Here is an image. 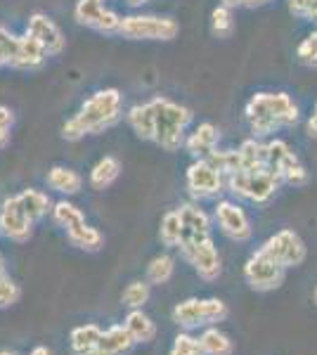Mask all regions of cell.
I'll list each match as a JSON object with an SVG mask.
<instances>
[{
	"mask_svg": "<svg viewBox=\"0 0 317 355\" xmlns=\"http://www.w3.org/2000/svg\"><path fill=\"white\" fill-rule=\"evenodd\" d=\"M123 119V95L117 88L97 90L78 107V112L62 125L67 142H78L85 135H100Z\"/></svg>",
	"mask_w": 317,
	"mask_h": 355,
	"instance_id": "cell-1",
	"label": "cell"
},
{
	"mask_svg": "<svg viewBox=\"0 0 317 355\" xmlns=\"http://www.w3.org/2000/svg\"><path fill=\"white\" fill-rule=\"evenodd\" d=\"M244 116L253 137H273L284 128H293L301 119L298 105L289 93L282 90H263L249 97Z\"/></svg>",
	"mask_w": 317,
	"mask_h": 355,
	"instance_id": "cell-2",
	"label": "cell"
},
{
	"mask_svg": "<svg viewBox=\"0 0 317 355\" xmlns=\"http://www.w3.org/2000/svg\"><path fill=\"white\" fill-rule=\"evenodd\" d=\"M152 102H154V112H157L154 142L164 152H178L180 147H185L187 130L194 121L192 112L187 107H182L180 102H173L164 95L152 97Z\"/></svg>",
	"mask_w": 317,
	"mask_h": 355,
	"instance_id": "cell-3",
	"label": "cell"
},
{
	"mask_svg": "<svg viewBox=\"0 0 317 355\" xmlns=\"http://www.w3.org/2000/svg\"><path fill=\"white\" fill-rule=\"evenodd\" d=\"M230 308L223 299H199V296H189V299L175 303L171 311V320L185 331H201L206 327H216L228 320Z\"/></svg>",
	"mask_w": 317,
	"mask_h": 355,
	"instance_id": "cell-4",
	"label": "cell"
},
{
	"mask_svg": "<svg viewBox=\"0 0 317 355\" xmlns=\"http://www.w3.org/2000/svg\"><path fill=\"white\" fill-rule=\"evenodd\" d=\"M280 185L282 180L268 166L265 168H239L237 173L228 175V192L234 194L241 202L256 206H265L268 202H273Z\"/></svg>",
	"mask_w": 317,
	"mask_h": 355,
	"instance_id": "cell-5",
	"label": "cell"
},
{
	"mask_svg": "<svg viewBox=\"0 0 317 355\" xmlns=\"http://www.w3.org/2000/svg\"><path fill=\"white\" fill-rule=\"evenodd\" d=\"M265 150H268V168L280 178L284 185L289 187H305L310 180L308 168L298 159V154L293 152V147L282 137H270L265 142Z\"/></svg>",
	"mask_w": 317,
	"mask_h": 355,
	"instance_id": "cell-6",
	"label": "cell"
},
{
	"mask_svg": "<svg viewBox=\"0 0 317 355\" xmlns=\"http://www.w3.org/2000/svg\"><path fill=\"white\" fill-rule=\"evenodd\" d=\"M180 33V24L173 17L128 15L121 19L119 36L128 41H173Z\"/></svg>",
	"mask_w": 317,
	"mask_h": 355,
	"instance_id": "cell-7",
	"label": "cell"
},
{
	"mask_svg": "<svg viewBox=\"0 0 317 355\" xmlns=\"http://www.w3.org/2000/svg\"><path fill=\"white\" fill-rule=\"evenodd\" d=\"M185 187L194 202H209L228 190V178L209 159H194L185 171Z\"/></svg>",
	"mask_w": 317,
	"mask_h": 355,
	"instance_id": "cell-8",
	"label": "cell"
},
{
	"mask_svg": "<svg viewBox=\"0 0 317 355\" xmlns=\"http://www.w3.org/2000/svg\"><path fill=\"white\" fill-rule=\"evenodd\" d=\"M258 249L286 270L303 266L305 259H308V246L301 239V234L296 230H289V227H282L275 234H270Z\"/></svg>",
	"mask_w": 317,
	"mask_h": 355,
	"instance_id": "cell-9",
	"label": "cell"
},
{
	"mask_svg": "<svg viewBox=\"0 0 317 355\" xmlns=\"http://www.w3.org/2000/svg\"><path fill=\"white\" fill-rule=\"evenodd\" d=\"M213 223L230 242L246 244L253 237V225L244 206L234 199H218L213 206Z\"/></svg>",
	"mask_w": 317,
	"mask_h": 355,
	"instance_id": "cell-10",
	"label": "cell"
},
{
	"mask_svg": "<svg viewBox=\"0 0 317 355\" xmlns=\"http://www.w3.org/2000/svg\"><path fill=\"white\" fill-rule=\"evenodd\" d=\"M286 279V268H282L280 263H275L270 256H265L261 249H256L244 263V282L249 284V289L258 291V294H268L284 284Z\"/></svg>",
	"mask_w": 317,
	"mask_h": 355,
	"instance_id": "cell-11",
	"label": "cell"
},
{
	"mask_svg": "<svg viewBox=\"0 0 317 355\" xmlns=\"http://www.w3.org/2000/svg\"><path fill=\"white\" fill-rule=\"evenodd\" d=\"M178 251H180L182 259L192 266V270L199 275V279H204V282H209V284L221 279L223 259H221V251H218L216 242H213V237L201 239V242H194V244H185Z\"/></svg>",
	"mask_w": 317,
	"mask_h": 355,
	"instance_id": "cell-12",
	"label": "cell"
},
{
	"mask_svg": "<svg viewBox=\"0 0 317 355\" xmlns=\"http://www.w3.org/2000/svg\"><path fill=\"white\" fill-rule=\"evenodd\" d=\"M33 227H36V223L28 218L17 194L0 204V234L5 239L15 244H24L33 237Z\"/></svg>",
	"mask_w": 317,
	"mask_h": 355,
	"instance_id": "cell-13",
	"label": "cell"
},
{
	"mask_svg": "<svg viewBox=\"0 0 317 355\" xmlns=\"http://www.w3.org/2000/svg\"><path fill=\"white\" fill-rule=\"evenodd\" d=\"M74 19L80 26H88L97 33H119L121 19L114 10L105 8V0H76V8H74Z\"/></svg>",
	"mask_w": 317,
	"mask_h": 355,
	"instance_id": "cell-14",
	"label": "cell"
},
{
	"mask_svg": "<svg viewBox=\"0 0 317 355\" xmlns=\"http://www.w3.org/2000/svg\"><path fill=\"white\" fill-rule=\"evenodd\" d=\"M178 214H180L182 220V244H194L201 242V239L213 237V216L206 214L204 209L199 206V202H187L178 206Z\"/></svg>",
	"mask_w": 317,
	"mask_h": 355,
	"instance_id": "cell-15",
	"label": "cell"
},
{
	"mask_svg": "<svg viewBox=\"0 0 317 355\" xmlns=\"http://www.w3.org/2000/svg\"><path fill=\"white\" fill-rule=\"evenodd\" d=\"M26 33L33 38V41H38L43 45V50L48 53V57H57V55L65 53V48H67L65 33H62V28L57 26L48 15L36 12V15L28 17Z\"/></svg>",
	"mask_w": 317,
	"mask_h": 355,
	"instance_id": "cell-16",
	"label": "cell"
},
{
	"mask_svg": "<svg viewBox=\"0 0 317 355\" xmlns=\"http://www.w3.org/2000/svg\"><path fill=\"white\" fill-rule=\"evenodd\" d=\"M218 142H221V130H218V125H213L211 121H204V123L194 125L192 133H187L185 150L192 159H209L211 154L218 150Z\"/></svg>",
	"mask_w": 317,
	"mask_h": 355,
	"instance_id": "cell-17",
	"label": "cell"
},
{
	"mask_svg": "<svg viewBox=\"0 0 317 355\" xmlns=\"http://www.w3.org/2000/svg\"><path fill=\"white\" fill-rule=\"evenodd\" d=\"M135 346L137 343L130 336V331L126 329V324H112L102 331V339L93 355H130Z\"/></svg>",
	"mask_w": 317,
	"mask_h": 355,
	"instance_id": "cell-18",
	"label": "cell"
},
{
	"mask_svg": "<svg viewBox=\"0 0 317 355\" xmlns=\"http://www.w3.org/2000/svg\"><path fill=\"white\" fill-rule=\"evenodd\" d=\"M126 121L132 128L140 140L154 142V128H157V112H154V102H140V105H132L126 112Z\"/></svg>",
	"mask_w": 317,
	"mask_h": 355,
	"instance_id": "cell-19",
	"label": "cell"
},
{
	"mask_svg": "<svg viewBox=\"0 0 317 355\" xmlns=\"http://www.w3.org/2000/svg\"><path fill=\"white\" fill-rule=\"evenodd\" d=\"M45 185L53 192L69 199L83 190V175H80L78 171L69 168V166H53V168L48 171V175H45Z\"/></svg>",
	"mask_w": 317,
	"mask_h": 355,
	"instance_id": "cell-20",
	"label": "cell"
},
{
	"mask_svg": "<svg viewBox=\"0 0 317 355\" xmlns=\"http://www.w3.org/2000/svg\"><path fill=\"white\" fill-rule=\"evenodd\" d=\"M102 327H97L93 322L78 324L69 331V351L71 355H93L97 343L102 339Z\"/></svg>",
	"mask_w": 317,
	"mask_h": 355,
	"instance_id": "cell-21",
	"label": "cell"
},
{
	"mask_svg": "<svg viewBox=\"0 0 317 355\" xmlns=\"http://www.w3.org/2000/svg\"><path fill=\"white\" fill-rule=\"evenodd\" d=\"M123 324H126V329L130 331V336L135 339L137 346H145V343H152L157 339V322L145 313V308L126 313Z\"/></svg>",
	"mask_w": 317,
	"mask_h": 355,
	"instance_id": "cell-22",
	"label": "cell"
},
{
	"mask_svg": "<svg viewBox=\"0 0 317 355\" xmlns=\"http://www.w3.org/2000/svg\"><path fill=\"white\" fill-rule=\"evenodd\" d=\"M67 242L78 251H85V254H97L105 246V234L97 230L90 223H83V225H76L67 232Z\"/></svg>",
	"mask_w": 317,
	"mask_h": 355,
	"instance_id": "cell-23",
	"label": "cell"
},
{
	"mask_svg": "<svg viewBox=\"0 0 317 355\" xmlns=\"http://www.w3.org/2000/svg\"><path fill=\"white\" fill-rule=\"evenodd\" d=\"M48 60V53L43 50V45L38 41H33L28 33L19 36V48H17V57L12 69H24V71H31V69L43 67V62Z\"/></svg>",
	"mask_w": 317,
	"mask_h": 355,
	"instance_id": "cell-24",
	"label": "cell"
},
{
	"mask_svg": "<svg viewBox=\"0 0 317 355\" xmlns=\"http://www.w3.org/2000/svg\"><path fill=\"white\" fill-rule=\"evenodd\" d=\"M121 175V162L117 157H102L93 168H90V187L97 192H105L112 187Z\"/></svg>",
	"mask_w": 317,
	"mask_h": 355,
	"instance_id": "cell-25",
	"label": "cell"
},
{
	"mask_svg": "<svg viewBox=\"0 0 317 355\" xmlns=\"http://www.w3.org/2000/svg\"><path fill=\"white\" fill-rule=\"evenodd\" d=\"M17 197H19L22 206H24V211L33 223H40L48 214H53V202H50V197L45 192L28 187V190H22Z\"/></svg>",
	"mask_w": 317,
	"mask_h": 355,
	"instance_id": "cell-26",
	"label": "cell"
},
{
	"mask_svg": "<svg viewBox=\"0 0 317 355\" xmlns=\"http://www.w3.org/2000/svg\"><path fill=\"white\" fill-rule=\"evenodd\" d=\"M199 341L206 355H234V341L218 327H206L199 331Z\"/></svg>",
	"mask_w": 317,
	"mask_h": 355,
	"instance_id": "cell-27",
	"label": "cell"
},
{
	"mask_svg": "<svg viewBox=\"0 0 317 355\" xmlns=\"http://www.w3.org/2000/svg\"><path fill=\"white\" fill-rule=\"evenodd\" d=\"M175 275V259L171 254H157L152 261L147 263L145 279L152 287H161V284H169Z\"/></svg>",
	"mask_w": 317,
	"mask_h": 355,
	"instance_id": "cell-28",
	"label": "cell"
},
{
	"mask_svg": "<svg viewBox=\"0 0 317 355\" xmlns=\"http://www.w3.org/2000/svg\"><path fill=\"white\" fill-rule=\"evenodd\" d=\"M159 239L164 246L169 249H180L182 244V220H180V214L178 209H171L164 214L161 218V225H159Z\"/></svg>",
	"mask_w": 317,
	"mask_h": 355,
	"instance_id": "cell-29",
	"label": "cell"
},
{
	"mask_svg": "<svg viewBox=\"0 0 317 355\" xmlns=\"http://www.w3.org/2000/svg\"><path fill=\"white\" fill-rule=\"evenodd\" d=\"M53 220H55V225H60L62 230L69 232L71 227H76V225H83V223H88L85 220V214L78 209L76 204H71L69 199H60L57 204H53Z\"/></svg>",
	"mask_w": 317,
	"mask_h": 355,
	"instance_id": "cell-30",
	"label": "cell"
},
{
	"mask_svg": "<svg viewBox=\"0 0 317 355\" xmlns=\"http://www.w3.org/2000/svg\"><path fill=\"white\" fill-rule=\"evenodd\" d=\"M149 299H152V284L147 279H132L126 284L123 294H121V303H123L128 311H140L145 308Z\"/></svg>",
	"mask_w": 317,
	"mask_h": 355,
	"instance_id": "cell-31",
	"label": "cell"
},
{
	"mask_svg": "<svg viewBox=\"0 0 317 355\" xmlns=\"http://www.w3.org/2000/svg\"><path fill=\"white\" fill-rule=\"evenodd\" d=\"M169 355H206V353H204V348H201V341L194 331L180 329L171 343Z\"/></svg>",
	"mask_w": 317,
	"mask_h": 355,
	"instance_id": "cell-32",
	"label": "cell"
},
{
	"mask_svg": "<svg viewBox=\"0 0 317 355\" xmlns=\"http://www.w3.org/2000/svg\"><path fill=\"white\" fill-rule=\"evenodd\" d=\"M211 31L216 38H230L234 31V17H232V8L228 5H218L211 12Z\"/></svg>",
	"mask_w": 317,
	"mask_h": 355,
	"instance_id": "cell-33",
	"label": "cell"
},
{
	"mask_svg": "<svg viewBox=\"0 0 317 355\" xmlns=\"http://www.w3.org/2000/svg\"><path fill=\"white\" fill-rule=\"evenodd\" d=\"M22 301V287L8 275V270H0V311L17 306Z\"/></svg>",
	"mask_w": 317,
	"mask_h": 355,
	"instance_id": "cell-34",
	"label": "cell"
},
{
	"mask_svg": "<svg viewBox=\"0 0 317 355\" xmlns=\"http://www.w3.org/2000/svg\"><path fill=\"white\" fill-rule=\"evenodd\" d=\"M17 48H19V36H15L10 28L0 24V69L15 64Z\"/></svg>",
	"mask_w": 317,
	"mask_h": 355,
	"instance_id": "cell-35",
	"label": "cell"
},
{
	"mask_svg": "<svg viewBox=\"0 0 317 355\" xmlns=\"http://www.w3.org/2000/svg\"><path fill=\"white\" fill-rule=\"evenodd\" d=\"M296 60L301 62L303 67L308 69H317V28L308 33L296 48Z\"/></svg>",
	"mask_w": 317,
	"mask_h": 355,
	"instance_id": "cell-36",
	"label": "cell"
},
{
	"mask_svg": "<svg viewBox=\"0 0 317 355\" xmlns=\"http://www.w3.org/2000/svg\"><path fill=\"white\" fill-rule=\"evenodd\" d=\"M12 128H15V114L10 107L0 105V150L10 145L12 140Z\"/></svg>",
	"mask_w": 317,
	"mask_h": 355,
	"instance_id": "cell-37",
	"label": "cell"
},
{
	"mask_svg": "<svg viewBox=\"0 0 317 355\" xmlns=\"http://www.w3.org/2000/svg\"><path fill=\"white\" fill-rule=\"evenodd\" d=\"M286 3H289L291 12L303 19V12H305V5H308V0H286Z\"/></svg>",
	"mask_w": 317,
	"mask_h": 355,
	"instance_id": "cell-38",
	"label": "cell"
},
{
	"mask_svg": "<svg viewBox=\"0 0 317 355\" xmlns=\"http://www.w3.org/2000/svg\"><path fill=\"white\" fill-rule=\"evenodd\" d=\"M0 355H19V353H15V351H8V348H3V351H0ZM28 355H53V351H50L48 346H36L33 348L31 353Z\"/></svg>",
	"mask_w": 317,
	"mask_h": 355,
	"instance_id": "cell-39",
	"label": "cell"
},
{
	"mask_svg": "<svg viewBox=\"0 0 317 355\" xmlns=\"http://www.w3.org/2000/svg\"><path fill=\"white\" fill-rule=\"evenodd\" d=\"M308 135L310 137H317V102H315L313 114H310V119H308Z\"/></svg>",
	"mask_w": 317,
	"mask_h": 355,
	"instance_id": "cell-40",
	"label": "cell"
},
{
	"mask_svg": "<svg viewBox=\"0 0 317 355\" xmlns=\"http://www.w3.org/2000/svg\"><path fill=\"white\" fill-rule=\"evenodd\" d=\"M273 0H241V8H249V10H256V8H265L270 5Z\"/></svg>",
	"mask_w": 317,
	"mask_h": 355,
	"instance_id": "cell-41",
	"label": "cell"
},
{
	"mask_svg": "<svg viewBox=\"0 0 317 355\" xmlns=\"http://www.w3.org/2000/svg\"><path fill=\"white\" fill-rule=\"evenodd\" d=\"M126 3H128L130 8H142V5H147L149 0H126Z\"/></svg>",
	"mask_w": 317,
	"mask_h": 355,
	"instance_id": "cell-42",
	"label": "cell"
},
{
	"mask_svg": "<svg viewBox=\"0 0 317 355\" xmlns=\"http://www.w3.org/2000/svg\"><path fill=\"white\" fill-rule=\"evenodd\" d=\"M223 5H228V8H239L241 0H223Z\"/></svg>",
	"mask_w": 317,
	"mask_h": 355,
	"instance_id": "cell-43",
	"label": "cell"
},
{
	"mask_svg": "<svg viewBox=\"0 0 317 355\" xmlns=\"http://www.w3.org/2000/svg\"><path fill=\"white\" fill-rule=\"evenodd\" d=\"M0 270H8V268H5V259H3V254H0Z\"/></svg>",
	"mask_w": 317,
	"mask_h": 355,
	"instance_id": "cell-44",
	"label": "cell"
},
{
	"mask_svg": "<svg viewBox=\"0 0 317 355\" xmlns=\"http://www.w3.org/2000/svg\"><path fill=\"white\" fill-rule=\"evenodd\" d=\"M313 303L317 306V287H315V291H313Z\"/></svg>",
	"mask_w": 317,
	"mask_h": 355,
	"instance_id": "cell-45",
	"label": "cell"
}]
</instances>
